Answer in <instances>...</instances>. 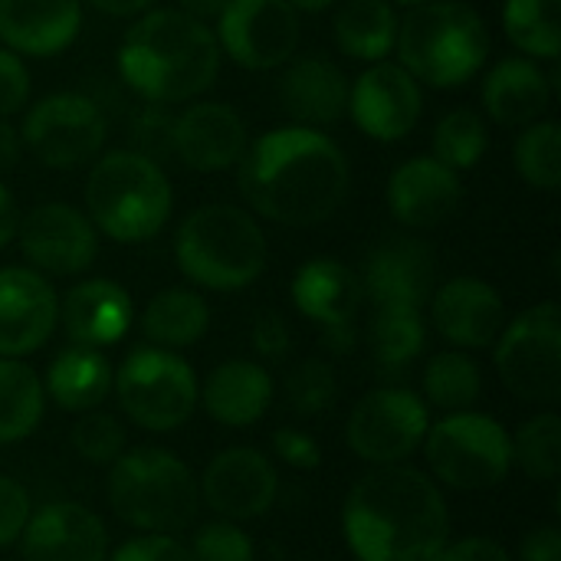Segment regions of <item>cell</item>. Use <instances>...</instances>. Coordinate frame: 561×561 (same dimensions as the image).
I'll return each instance as SVG.
<instances>
[{
    "instance_id": "obj_1",
    "label": "cell",
    "mask_w": 561,
    "mask_h": 561,
    "mask_svg": "<svg viewBox=\"0 0 561 561\" xmlns=\"http://www.w3.org/2000/svg\"><path fill=\"white\" fill-rule=\"evenodd\" d=\"M243 201L283 227H316L348 197L345 151L322 131L286 125L247 145L237 171Z\"/></svg>"
},
{
    "instance_id": "obj_2",
    "label": "cell",
    "mask_w": 561,
    "mask_h": 561,
    "mask_svg": "<svg viewBox=\"0 0 561 561\" xmlns=\"http://www.w3.org/2000/svg\"><path fill=\"white\" fill-rule=\"evenodd\" d=\"M342 529L358 561H434L450 542V513L434 477L394 463L352 486Z\"/></svg>"
},
{
    "instance_id": "obj_3",
    "label": "cell",
    "mask_w": 561,
    "mask_h": 561,
    "mask_svg": "<svg viewBox=\"0 0 561 561\" xmlns=\"http://www.w3.org/2000/svg\"><path fill=\"white\" fill-rule=\"evenodd\" d=\"M220 69V43L210 23L178 7L145 10L122 36L118 76L145 102L178 105L207 92Z\"/></svg>"
},
{
    "instance_id": "obj_4",
    "label": "cell",
    "mask_w": 561,
    "mask_h": 561,
    "mask_svg": "<svg viewBox=\"0 0 561 561\" xmlns=\"http://www.w3.org/2000/svg\"><path fill=\"white\" fill-rule=\"evenodd\" d=\"M174 191L161 164L141 151L122 148L95 158L85 181V217L115 243H145L171 217Z\"/></svg>"
},
{
    "instance_id": "obj_5",
    "label": "cell",
    "mask_w": 561,
    "mask_h": 561,
    "mask_svg": "<svg viewBox=\"0 0 561 561\" xmlns=\"http://www.w3.org/2000/svg\"><path fill=\"white\" fill-rule=\"evenodd\" d=\"M174 260L194 286L237 293L263 276L266 237L250 210L237 204H204L178 227Z\"/></svg>"
},
{
    "instance_id": "obj_6",
    "label": "cell",
    "mask_w": 561,
    "mask_h": 561,
    "mask_svg": "<svg viewBox=\"0 0 561 561\" xmlns=\"http://www.w3.org/2000/svg\"><path fill=\"white\" fill-rule=\"evenodd\" d=\"M394 53L424 85L454 89L470 82L490 56V30L463 0H431L411 7L398 26Z\"/></svg>"
},
{
    "instance_id": "obj_7",
    "label": "cell",
    "mask_w": 561,
    "mask_h": 561,
    "mask_svg": "<svg viewBox=\"0 0 561 561\" xmlns=\"http://www.w3.org/2000/svg\"><path fill=\"white\" fill-rule=\"evenodd\" d=\"M108 506L138 533L181 536L201 513V486L191 467L171 450L138 447L112 463Z\"/></svg>"
},
{
    "instance_id": "obj_8",
    "label": "cell",
    "mask_w": 561,
    "mask_h": 561,
    "mask_svg": "<svg viewBox=\"0 0 561 561\" xmlns=\"http://www.w3.org/2000/svg\"><path fill=\"white\" fill-rule=\"evenodd\" d=\"M424 457L434 480L460 493L493 490L513 470L506 427L477 411H457L431 424L424 434Z\"/></svg>"
},
{
    "instance_id": "obj_9",
    "label": "cell",
    "mask_w": 561,
    "mask_h": 561,
    "mask_svg": "<svg viewBox=\"0 0 561 561\" xmlns=\"http://www.w3.org/2000/svg\"><path fill=\"white\" fill-rule=\"evenodd\" d=\"M112 391L131 424L151 434L178 431L191 421L201 385L194 368L168 348H135L115 371Z\"/></svg>"
},
{
    "instance_id": "obj_10",
    "label": "cell",
    "mask_w": 561,
    "mask_h": 561,
    "mask_svg": "<svg viewBox=\"0 0 561 561\" xmlns=\"http://www.w3.org/2000/svg\"><path fill=\"white\" fill-rule=\"evenodd\" d=\"M496 371L506 391L529 404L561 398V309L539 302L503 325L496 339Z\"/></svg>"
},
{
    "instance_id": "obj_11",
    "label": "cell",
    "mask_w": 561,
    "mask_h": 561,
    "mask_svg": "<svg viewBox=\"0 0 561 561\" xmlns=\"http://www.w3.org/2000/svg\"><path fill=\"white\" fill-rule=\"evenodd\" d=\"M23 151L39 164L69 171L102 154L108 138V122L102 108L82 92L43 95L20 125Z\"/></svg>"
},
{
    "instance_id": "obj_12",
    "label": "cell",
    "mask_w": 561,
    "mask_h": 561,
    "mask_svg": "<svg viewBox=\"0 0 561 561\" xmlns=\"http://www.w3.org/2000/svg\"><path fill=\"white\" fill-rule=\"evenodd\" d=\"M431 427L427 401L408 388L388 385L368 391L348 417L345 437L358 460L371 467H394L404 463L421 444Z\"/></svg>"
},
{
    "instance_id": "obj_13",
    "label": "cell",
    "mask_w": 561,
    "mask_h": 561,
    "mask_svg": "<svg viewBox=\"0 0 561 561\" xmlns=\"http://www.w3.org/2000/svg\"><path fill=\"white\" fill-rule=\"evenodd\" d=\"M217 43L237 66L279 69L299 49V13L286 0H230L217 16Z\"/></svg>"
},
{
    "instance_id": "obj_14",
    "label": "cell",
    "mask_w": 561,
    "mask_h": 561,
    "mask_svg": "<svg viewBox=\"0 0 561 561\" xmlns=\"http://www.w3.org/2000/svg\"><path fill=\"white\" fill-rule=\"evenodd\" d=\"M365 289L352 266L332 256H316L293 276L296 309L322 329V345L335 355H345L358 342V309Z\"/></svg>"
},
{
    "instance_id": "obj_15",
    "label": "cell",
    "mask_w": 561,
    "mask_h": 561,
    "mask_svg": "<svg viewBox=\"0 0 561 561\" xmlns=\"http://www.w3.org/2000/svg\"><path fill=\"white\" fill-rule=\"evenodd\" d=\"M20 253L43 276H79L99 253V230L85 210L46 201L16 224Z\"/></svg>"
},
{
    "instance_id": "obj_16",
    "label": "cell",
    "mask_w": 561,
    "mask_h": 561,
    "mask_svg": "<svg viewBox=\"0 0 561 561\" xmlns=\"http://www.w3.org/2000/svg\"><path fill=\"white\" fill-rule=\"evenodd\" d=\"M348 112L355 125L375 141L408 138L424 112L421 82L401 62H371L348 89Z\"/></svg>"
},
{
    "instance_id": "obj_17",
    "label": "cell",
    "mask_w": 561,
    "mask_h": 561,
    "mask_svg": "<svg viewBox=\"0 0 561 561\" xmlns=\"http://www.w3.org/2000/svg\"><path fill=\"white\" fill-rule=\"evenodd\" d=\"M201 503L220 519L250 523L273 510L279 493L276 467L253 447H230L217 454L201 477Z\"/></svg>"
},
{
    "instance_id": "obj_18",
    "label": "cell",
    "mask_w": 561,
    "mask_h": 561,
    "mask_svg": "<svg viewBox=\"0 0 561 561\" xmlns=\"http://www.w3.org/2000/svg\"><path fill=\"white\" fill-rule=\"evenodd\" d=\"M59 325V296L33 266L0 270V358L33 355Z\"/></svg>"
},
{
    "instance_id": "obj_19",
    "label": "cell",
    "mask_w": 561,
    "mask_h": 561,
    "mask_svg": "<svg viewBox=\"0 0 561 561\" xmlns=\"http://www.w3.org/2000/svg\"><path fill=\"white\" fill-rule=\"evenodd\" d=\"M371 306H414L424 309L434 293L437 260L431 243L417 237H388L381 240L358 276Z\"/></svg>"
},
{
    "instance_id": "obj_20",
    "label": "cell",
    "mask_w": 561,
    "mask_h": 561,
    "mask_svg": "<svg viewBox=\"0 0 561 561\" xmlns=\"http://www.w3.org/2000/svg\"><path fill=\"white\" fill-rule=\"evenodd\" d=\"M247 145V125L227 102H194L174 115L171 151L191 171H227L240 164Z\"/></svg>"
},
{
    "instance_id": "obj_21",
    "label": "cell",
    "mask_w": 561,
    "mask_h": 561,
    "mask_svg": "<svg viewBox=\"0 0 561 561\" xmlns=\"http://www.w3.org/2000/svg\"><path fill=\"white\" fill-rule=\"evenodd\" d=\"M431 319L450 345L460 352H480L496 345L506 325V306L490 283L477 276H457L434 293Z\"/></svg>"
},
{
    "instance_id": "obj_22",
    "label": "cell",
    "mask_w": 561,
    "mask_h": 561,
    "mask_svg": "<svg viewBox=\"0 0 561 561\" xmlns=\"http://www.w3.org/2000/svg\"><path fill=\"white\" fill-rule=\"evenodd\" d=\"M23 561H108V529L82 503L36 510L20 536Z\"/></svg>"
},
{
    "instance_id": "obj_23",
    "label": "cell",
    "mask_w": 561,
    "mask_h": 561,
    "mask_svg": "<svg viewBox=\"0 0 561 561\" xmlns=\"http://www.w3.org/2000/svg\"><path fill=\"white\" fill-rule=\"evenodd\" d=\"M460 174L440 164L434 154H421L398 164L388 181V207L394 220L408 230H427L450 220L460 210Z\"/></svg>"
},
{
    "instance_id": "obj_24",
    "label": "cell",
    "mask_w": 561,
    "mask_h": 561,
    "mask_svg": "<svg viewBox=\"0 0 561 561\" xmlns=\"http://www.w3.org/2000/svg\"><path fill=\"white\" fill-rule=\"evenodd\" d=\"M82 30V0H0V39L16 56H56Z\"/></svg>"
},
{
    "instance_id": "obj_25",
    "label": "cell",
    "mask_w": 561,
    "mask_h": 561,
    "mask_svg": "<svg viewBox=\"0 0 561 561\" xmlns=\"http://www.w3.org/2000/svg\"><path fill=\"white\" fill-rule=\"evenodd\" d=\"M131 296L112 279H82L59 302V322L72 345L108 348L131 329Z\"/></svg>"
},
{
    "instance_id": "obj_26",
    "label": "cell",
    "mask_w": 561,
    "mask_h": 561,
    "mask_svg": "<svg viewBox=\"0 0 561 561\" xmlns=\"http://www.w3.org/2000/svg\"><path fill=\"white\" fill-rule=\"evenodd\" d=\"M556 95V79L529 56H510L486 72L483 108L503 128H526L539 122Z\"/></svg>"
},
{
    "instance_id": "obj_27",
    "label": "cell",
    "mask_w": 561,
    "mask_h": 561,
    "mask_svg": "<svg viewBox=\"0 0 561 561\" xmlns=\"http://www.w3.org/2000/svg\"><path fill=\"white\" fill-rule=\"evenodd\" d=\"M348 89L352 85L335 62L322 56H302L283 72L279 102L296 125L325 128L348 112Z\"/></svg>"
},
{
    "instance_id": "obj_28",
    "label": "cell",
    "mask_w": 561,
    "mask_h": 561,
    "mask_svg": "<svg viewBox=\"0 0 561 561\" xmlns=\"http://www.w3.org/2000/svg\"><path fill=\"white\" fill-rule=\"evenodd\" d=\"M197 401H204V411L217 424L250 427L266 414L273 401V378L260 362L233 358L207 375Z\"/></svg>"
},
{
    "instance_id": "obj_29",
    "label": "cell",
    "mask_w": 561,
    "mask_h": 561,
    "mask_svg": "<svg viewBox=\"0 0 561 561\" xmlns=\"http://www.w3.org/2000/svg\"><path fill=\"white\" fill-rule=\"evenodd\" d=\"M115 368L102 355V348L89 345H69L62 348L46 371L43 391L69 414L95 411L112 394Z\"/></svg>"
},
{
    "instance_id": "obj_30",
    "label": "cell",
    "mask_w": 561,
    "mask_h": 561,
    "mask_svg": "<svg viewBox=\"0 0 561 561\" xmlns=\"http://www.w3.org/2000/svg\"><path fill=\"white\" fill-rule=\"evenodd\" d=\"M210 309L201 293L174 286L161 289L141 312V332L154 348L181 352L197 345L207 335Z\"/></svg>"
},
{
    "instance_id": "obj_31",
    "label": "cell",
    "mask_w": 561,
    "mask_h": 561,
    "mask_svg": "<svg viewBox=\"0 0 561 561\" xmlns=\"http://www.w3.org/2000/svg\"><path fill=\"white\" fill-rule=\"evenodd\" d=\"M401 16L388 0H348L335 13V43L348 59L381 62L394 53Z\"/></svg>"
},
{
    "instance_id": "obj_32",
    "label": "cell",
    "mask_w": 561,
    "mask_h": 561,
    "mask_svg": "<svg viewBox=\"0 0 561 561\" xmlns=\"http://www.w3.org/2000/svg\"><path fill=\"white\" fill-rule=\"evenodd\" d=\"M427 342L424 316L414 306H375L368 319V348L371 362L381 375H401L408 371Z\"/></svg>"
},
{
    "instance_id": "obj_33",
    "label": "cell",
    "mask_w": 561,
    "mask_h": 561,
    "mask_svg": "<svg viewBox=\"0 0 561 561\" xmlns=\"http://www.w3.org/2000/svg\"><path fill=\"white\" fill-rule=\"evenodd\" d=\"M46 411L43 378L20 358H0V444L26 440Z\"/></svg>"
},
{
    "instance_id": "obj_34",
    "label": "cell",
    "mask_w": 561,
    "mask_h": 561,
    "mask_svg": "<svg viewBox=\"0 0 561 561\" xmlns=\"http://www.w3.org/2000/svg\"><path fill=\"white\" fill-rule=\"evenodd\" d=\"M503 30L510 43L529 59H559L561 0H506Z\"/></svg>"
},
{
    "instance_id": "obj_35",
    "label": "cell",
    "mask_w": 561,
    "mask_h": 561,
    "mask_svg": "<svg viewBox=\"0 0 561 561\" xmlns=\"http://www.w3.org/2000/svg\"><path fill=\"white\" fill-rule=\"evenodd\" d=\"M483 394V371L467 352H440L424 368V398L444 411H470Z\"/></svg>"
},
{
    "instance_id": "obj_36",
    "label": "cell",
    "mask_w": 561,
    "mask_h": 561,
    "mask_svg": "<svg viewBox=\"0 0 561 561\" xmlns=\"http://www.w3.org/2000/svg\"><path fill=\"white\" fill-rule=\"evenodd\" d=\"M513 467H519L529 480L552 483L561 473V417L546 411L529 417L513 437Z\"/></svg>"
},
{
    "instance_id": "obj_37",
    "label": "cell",
    "mask_w": 561,
    "mask_h": 561,
    "mask_svg": "<svg viewBox=\"0 0 561 561\" xmlns=\"http://www.w3.org/2000/svg\"><path fill=\"white\" fill-rule=\"evenodd\" d=\"M486 148H490V131L483 115L473 108H454L434 128V158L454 168L457 174L477 168Z\"/></svg>"
},
{
    "instance_id": "obj_38",
    "label": "cell",
    "mask_w": 561,
    "mask_h": 561,
    "mask_svg": "<svg viewBox=\"0 0 561 561\" xmlns=\"http://www.w3.org/2000/svg\"><path fill=\"white\" fill-rule=\"evenodd\" d=\"M516 168L536 191H559L561 184V128L552 118H539L516 138Z\"/></svg>"
},
{
    "instance_id": "obj_39",
    "label": "cell",
    "mask_w": 561,
    "mask_h": 561,
    "mask_svg": "<svg viewBox=\"0 0 561 561\" xmlns=\"http://www.w3.org/2000/svg\"><path fill=\"white\" fill-rule=\"evenodd\" d=\"M286 398L289 408L302 417H316L325 414L335 398H339V378L335 368L325 358H306L299 362L289 378H286Z\"/></svg>"
},
{
    "instance_id": "obj_40",
    "label": "cell",
    "mask_w": 561,
    "mask_h": 561,
    "mask_svg": "<svg viewBox=\"0 0 561 561\" xmlns=\"http://www.w3.org/2000/svg\"><path fill=\"white\" fill-rule=\"evenodd\" d=\"M76 454L92 467H112L125 454V427L105 411H85L72 427Z\"/></svg>"
},
{
    "instance_id": "obj_41",
    "label": "cell",
    "mask_w": 561,
    "mask_h": 561,
    "mask_svg": "<svg viewBox=\"0 0 561 561\" xmlns=\"http://www.w3.org/2000/svg\"><path fill=\"white\" fill-rule=\"evenodd\" d=\"M187 549L194 561H256V549L250 536L240 529V523H230V519L204 523L194 533V542Z\"/></svg>"
},
{
    "instance_id": "obj_42",
    "label": "cell",
    "mask_w": 561,
    "mask_h": 561,
    "mask_svg": "<svg viewBox=\"0 0 561 561\" xmlns=\"http://www.w3.org/2000/svg\"><path fill=\"white\" fill-rule=\"evenodd\" d=\"M171 125H174V115L164 105L148 102L135 118V128H131L135 148L131 151H141L158 161V154L171 151Z\"/></svg>"
},
{
    "instance_id": "obj_43",
    "label": "cell",
    "mask_w": 561,
    "mask_h": 561,
    "mask_svg": "<svg viewBox=\"0 0 561 561\" xmlns=\"http://www.w3.org/2000/svg\"><path fill=\"white\" fill-rule=\"evenodd\" d=\"M30 516H33L30 493L13 477L0 473V549H10L13 542H20Z\"/></svg>"
},
{
    "instance_id": "obj_44",
    "label": "cell",
    "mask_w": 561,
    "mask_h": 561,
    "mask_svg": "<svg viewBox=\"0 0 561 561\" xmlns=\"http://www.w3.org/2000/svg\"><path fill=\"white\" fill-rule=\"evenodd\" d=\"M108 561H194V556L178 536L141 533L138 539H128L125 546H118Z\"/></svg>"
},
{
    "instance_id": "obj_45",
    "label": "cell",
    "mask_w": 561,
    "mask_h": 561,
    "mask_svg": "<svg viewBox=\"0 0 561 561\" xmlns=\"http://www.w3.org/2000/svg\"><path fill=\"white\" fill-rule=\"evenodd\" d=\"M26 102H30V69L13 49L0 46V118L16 115Z\"/></svg>"
},
{
    "instance_id": "obj_46",
    "label": "cell",
    "mask_w": 561,
    "mask_h": 561,
    "mask_svg": "<svg viewBox=\"0 0 561 561\" xmlns=\"http://www.w3.org/2000/svg\"><path fill=\"white\" fill-rule=\"evenodd\" d=\"M250 339H253L256 355L266 358V362H279V358H286L289 348H293V332H289L286 319H283L279 312H273V309H266V312H260V316L253 319Z\"/></svg>"
},
{
    "instance_id": "obj_47",
    "label": "cell",
    "mask_w": 561,
    "mask_h": 561,
    "mask_svg": "<svg viewBox=\"0 0 561 561\" xmlns=\"http://www.w3.org/2000/svg\"><path fill=\"white\" fill-rule=\"evenodd\" d=\"M273 450L293 470H316L322 463L319 440L312 434H306V431H296V427H279L273 434Z\"/></svg>"
},
{
    "instance_id": "obj_48",
    "label": "cell",
    "mask_w": 561,
    "mask_h": 561,
    "mask_svg": "<svg viewBox=\"0 0 561 561\" xmlns=\"http://www.w3.org/2000/svg\"><path fill=\"white\" fill-rule=\"evenodd\" d=\"M434 561H513L510 552L496 542V539H483V536H467L460 542H447L444 552Z\"/></svg>"
},
{
    "instance_id": "obj_49",
    "label": "cell",
    "mask_w": 561,
    "mask_h": 561,
    "mask_svg": "<svg viewBox=\"0 0 561 561\" xmlns=\"http://www.w3.org/2000/svg\"><path fill=\"white\" fill-rule=\"evenodd\" d=\"M519 561H561V529H533L519 546Z\"/></svg>"
},
{
    "instance_id": "obj_50",
    "label": "cell",
    "mask_w": 561,
    "mask_h": 561,
    "mask_svg": "<svg viewBox=\"0 0 561 561\" xmlns=\"http://www.w3.org/2000/svg\"><path fill=\"white\" fill-rule=\"evenodd\" d=\"M23 158V138L20 128H13L7 118H0V174L13 171Z\"/></svg>"
},
{
    "instance_id": "obj_51",
    "label": "cell",
    "mask_w": 561,
    "mask_h": 561,
    "mask_svg": "<svg viewBox=\"0 0 561 561\" xmlns=\"http://www.w3.org/2000/svg\"><path fill=\"white\" fill-rule=\"evenodd\" d=\"M16 224H20V210H16V201L10 194V187L0 181V250L16 237Z\"/></svg>"
},
{
    "instance_id": "obj_52",
    "label": "cell",
    "mask_w": 561,
    "mask_h": 561,
    "mask_svg": "<svg viewBox=\"0 0 561 561\" xmlns=\"http://www.w3.org/2000/svg\"><path fill=\"white\" fill-rule=\"evenodd\" d=\"M82 3L108 16H141L145 10L154 7V0H82Z\"/></svg>"
},
{
    "instance_id": "obj_53",
    "label": "cell",
    "mask_w": 561,
    "mask_h": 561,
    "mask_svg": "<svg viewBox=\"0 0 561 561\" xmlns=\"http://www.w3.org/2000/svg\"><path fill=\"white\" fill-rule=\"evenodd\" d=\"M227 3L230 0H178V10H184V13H191L194 20H204V23H217V16L227 10Z\"/></svg>"
},
{
    "instance_id": "obj_54",
    "label": "cell",
    "mask_w": 561,
    "mask_h": 561,
    "mask_svg": "<svg viewBox=\"0 0 561 561\" xmlns=\"http://www.w3.org/2000/svg\"><path fill=\"white\" fill-rule=\"evenodd\" d=\"M296 13H322V10H329L335 0H286Z\"/></svg>"
},
{
    "instance_id": "obj_55",
    "label": "cell",
    "mask_w": 561,
    "mask_h": 561,
    "mask_svg": "<svg viewBox=\"0 0 561 561\" xmlns=\"http://www.w3.org/2000/svg\"><path fill=\"white\" fill-rule=\"evenodd\" d=\"M388 3H394V7H421V3H431V0H388Z\"/></svg>"
}]
</instances>
